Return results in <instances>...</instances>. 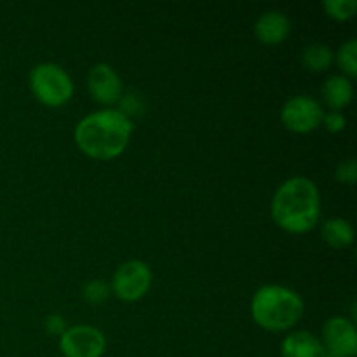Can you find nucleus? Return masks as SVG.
Here are the masks:
<instances>
[{
    "label": "nucleus",
    "mask_w": 357,
    "mask_h": 357,
    "mask_svg": "<svg viewBox=\"0 0 357 357\" xmlns=\"http://www.w3.org/2000/svg\"><path fill=\"white\" fill-rule=\"evenodd\" d=\"M132 122L122 110H100L77 124L75 142L86 155L108 160L121 155L128 146Z\"/></svg>",
    "instance_id": "nucleus-1"
},
{
    "label": "nucleus",
    "mask_w": 357,
    "mask_h": 357,
    "mask_svg": "<svg viewBox=\"0 0 357 357\" xmlns=\"http://www.w3.org/2000/svg\"><path fill=\"white\" fill-rule=\"evenodd\" d=\"M319 188L305 176L286 180L272 199V218L281 229L291 234L309 232L319 222Z\"/></svg>",
    "instance_id": "nucleus-2"
},
{
    "label": "nucleus",
    "mask_w": 357,
    "mask_h": 357,
    "mask_svg": "<svg viewBox=\"0 0 357 357\" xmlns=\"http://www.w3.org/2000/svg\"><path fill=\"white\" fill-rule=\"evenodd\" d=\"M303 300L286 286H261L251 300L255 323L268 331H284L295 326L303 316Z\"/></svg>",
    "instance_id": "nucleus-3"
},
{
    "label": "nucleus",
    "mask_w": 357,
    "mask_h": 357,
    "mask_svg": "<svg viewBox=\"0 0 357 357\" xmlns=\"http://www.w3.org/2000/svg\"><path fill=\"white\" fill-rule=\"evenodd\" d=\"M30 87L38 101L49 107L65 105L73 94L68 73L54 63H40L30 72Z\"/></svg>",
    "instance_id": "nucleus-4"
},
{
    "label": "nucleus",
    "mask_w": 357,
    "mask_h": 357,
    "mask_svg": "<svg viewBox=\"0 0 357 357\" xmlns=\"http://www.w3.org/2000/svg\"><path fill=\"white\" fill-rule=\"evenodd\" d=\"M152 286V271L142 260H129L115 271L112 279V289L119 298L135 302L145 296Z\"/></svg>",
    "instance_id": "nucleus-5"
},
{
    "label": "nucleus",
    "mask_w": 357,
    "mask_h": 357,
    "mask_svg": "<svg viewBox=\"0 0 357 357\" xmlns=\"http://www.w3.org/2000/svg\"><path fill=\"white\" fill-rule=\"evenodd\" d=\"M59 349L65 357H101L107 349V338L94 326L66 328L59 337Z\"/></svg>",
    "instance_id": "nucleus-6"
},
{
    "label": "nucleus",
    "mask_w": 357,
    "mask_h": 357,
    "mask_svg": "<svg viewBox=\"0 0 357 357\" xmlns=\"http://www.w3.org/2000/svg\"><path fill=\"white\" fill-rule=\"evenodd\" d=\"M323 108L312 96L289 98L281 110V119L288 129L295 132H309L319 128L323 122Z\"/></svg>",
    "instance_id": "nucleus-7"
},
{
    "label": "nucleus",
    "mask_w": 357,
    "mask_h": 357,
    "mask_svg": "<svg viewBox=\"0 0 357 357\" xmlns=\"http://www.w3.org/2000/svg\"><path fill=\"white\" fill-rule=\"evenodd\" d=\"M323 347L328 357H356L357 330L345 317H331L323 328Z\"/></svg>",
    "instance_id": "nucleus-8"
},
{
    "label": "nucleus",
    "mask_w": 357,
    "mask_h": 357,
    "mask_svg": "<svg viewBox=\"0 0 357 357\" xmlns=\"http://www.w3.org/2000/svg\"><path fill=\"white\" fill-rule=\"evenodd\" d=\"M87 87H89L91 96L103 105L115 103L122 94L121 77L107 63H98L89 70Z\"/></svg>",
    "instance_id": "nucleus-9"
},
{
    "label": "nucleus",
    "mask_w": 357,
    "mask_h": 357,
    "mask_svg": "<svg viewBox=\"0 0 357 357\" xmlns=\"http://www.w3.org/2000/svg\"><path fill=\"white\" fill-rule=\"evenodd\" d=\"M291 31V21L281 10H267L255 23V35L261 44L274 45L284 40Z\"/></svg>",
    "instance_id": "nucleus-10"
},
{
    "label": "nucleus",
    "mask_w": 357,
    "mask_h": 357,
    "mask_svg": "<svg viewBox=\"0 0 357 357\" xmlns=\"http://www.w3.org/2000/svg\"><path fill=\"white\" fill-rule=\"evenodd\" d=\"M281 357H328L319 338L310 331H295L282 340Z\"/></svg>",
    "instance_id": "nucleus-11"
},
{
    "label": "nucleus",
    "mask_w": 357,
    "mask_h": 357,
    "mask_svg": "<svg viewBox=\"0 0 357 357\" xmlns=\"http://www.w3.org/2000/svg\"><path fill=\"white\" fill-rule=\"evenodd\" d=\"M352 84L349 77L345 75H333L326 79L323 86V98L333 110L347 107L352 100Z\"/></svg>",
    "instance_id": "nucleus-12"
},
{
    "label": "nucleus",
    "mask_w": 357,
    "mask_h": 357,
    "mask_svg": "<svg viewBox=\"0 0 357 357\" xmlns=\"http://www.w3.org/2000/svg\"><path fill=\"white\" fill-rule=\"evenodd\" d=\"M323 239L330 244L331 248H342L351 246L352 241H354V227L351 225V222L345 218H330L323 223Z\"/></svg>",
    "instance_id": "nucleus-13"
},
{
    "label": "nucleus",
    "mask_w": 357,
    "mask_h": 357,
    "mask_svg": "<svg viewBox=\"0 0 357 357\" xmlns=\"http://www.w3.org/2000/svg\"><path fill=\"white\" fill-rule=\"evenodd\" d=\"M333 51L323 42H310L302 51V63L310 72H323L333 63Z\"/></svg>",
    "instance_id": "nucleus-14"
},
{
    "label": "nucleus",
    "mask_w": 357,
    "mask_h": 357,
    "mask_svg": "<svg viewBox=\"0 0 357 357\" xmlns=\"http://www.w3.org/2000/svg\"><path fill=\"white\" fill-rule=\"evenodd\" d=\"M337 61L340 68L349 75H356L357 73V40L351 38L345 42L337 52Z\"/></svg>",
    "instance_id": "nucleus-15"
},
{
    "label": "nucleus",
    "mask_w": 357,
    "mask_h": 357,
    "mask_svg": "<svg viewBox=\"0 0 357 357\" xmlns=\"http://www.w3.org/2000/svg\"><path fill=\"white\" fill-rule=\"evenodd\" d=\"M324 10L338 21L351 20L357 10V0H324Z\"/></svg>",
    "instance_id": "nucleus-16"
},
{
    "label": "nucleus",
    "mask_w": 357,
    "mask_h": 357,
    "mask_svg": "<svg viewBox=\"0 0 357 357\" xmlns=\"http://www.w3.org/2000/svg\"><path fill=\"white\" fill-rule=\"evenodd\" d=\"M82 295L89 303H103L108 298V295H110V286L105 281L94 279V281H89L84 286Z\"/></svg>",
    "instance_id": "nucleus-17"
},
{
    "label": "nucleus",
    "mask_w": 357,
    "mask_h": 357,
    "mask_svg": "<svg viewBox=\"0 0 357 357\" xmlns=\"http://www.w3.org/2000/svg\"><path fill=\"white\" fill-rule=\"evenodd\" d=\"M335 176L340 183L345 185H354L357 180V162L356 160H344L337 166V171H335Z\"/></svg>",
    "instance_id": "nucleus-18"
},
{
    "label": "nucleus",
    "mask_w": 357,
    "mask_h": 357,
    "mask_svg": "<svg viewBox=\"0 0 357 357\" xmlns=\"http://www.w3.org/2000/svg\"><path fill=\"white\" fill-rule=\"evenodd\" d=\"M323 124L326 126L328 131L331 132H340L344 131L345 126H347V119L342 114L340 110H333L330 114L323 115Z\"/></svg>",
    "instance_id": "nucleus-19"
},
{
    "label": "nucleus",
    "mask_w": 357,
    "mask_h": 357,
    "mask_svg": "<svg viewBox=\"0 0 357 357\" xmlns=\"http://www.w3.org/2000/svg\"><path fill=\"white\" fill-rule=\"evenodd\" d=\"M44 324H45V331H47L49 335H58V337H61V335L66 331V321L65 317L59 316V314L45 317Z\"/></svg>",
    "instance_id": "nucleus-20"
}]
</instances>
